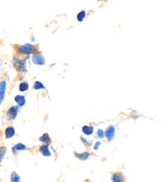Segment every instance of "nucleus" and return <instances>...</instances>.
I'll return each mask as SVG.
<instances>
[{"label":"nucleus","mask_w":164,"mask_h":182,"mask_svg":"<svg viewBox=\"0 0 164 182\" xmlns=\"http://www.w3.org/2000/svg\"><path fill=\"white\" fill-rule=\"evenodd\" d=\"M111 181L112 182H125V177L123 175V173L120 172L114 173L111 175Z\"/></svg>","instance_id":"6e6552de"},{"label":"nucleus","mask_w":164,"mask_h":182,"mask_svg":"<svg viewBox=\"0 0 164 182\" xmlns=\"http://www.w3.org/2000/svg\"><path fill=\"white\" fill-rule=\"evenodd\" d=\"M35 46L34 45L30 43H26L24 45H21L18 46L17 47V51H18L19 54L21 55H30L34 54V51H35Z\"/></svg>","instance_id":"f257e3e1"},{"label":"nucleus","mask_w":164,"mask_h":182,"mask_svg":"<svg viewBox=\"0 0 164 182\" xmlns=\"http://www.w3.org/2000/svg\"><path fill=\"white\" fill-rule=\"evenodd\" d=\"M115 135V128L113 125H110L106 129L104 132V136H106V138L107 139L108 141H113V139Z\"/></svg>","instance_id":"39448f33"},{"label":"nucleus","mask_w":164,"mask_h":182,"mask_svg":"<svg viewBox=\"0 0 164 182\" xmlns=\"http://www.w3.org/2000/svg\"><path fill=\"white\" fill-rule=\"evenodd\" d=\"M39 151L44 157H51V152H50V149H49V146H47V145H43V144L42 146H39Z\"/></svg>","instance_id":"0eeeda50"},{"label":"nucleus","mask_w":164,"mask_h":182,"mask_svg":"<svg viewBox=\"0 0 164 182\" xmlns=\"http://www.w3.org/2000/svg\"><path fill=\"white\" fill-rule=\"evenodd\" d=\"M14 102L18 107H22L26 104V98L23 95H16L14 97Z\"/></svg>","instance_id":"f8f14e48"},{"label":"nucleus","mask_w":164,"mask_h":182,"mask_svg":"<svg viewBox=\"0 0 164 182\" xmlns=\"http://www.w3.org/2000/svg\"><path fill=\"white\" fill-rule=\"evenodd\" d=\"M18 89H19L20 92H25L29 89V84L27 82H22L19 84Z\"/></svg>","instance_id":"dca6fc26"},{"label":"nucleus","mask_w":164,"mask_h":182,"mask_svg":"<svg viewBox=\"0 0 164 182\" xmlns=\"http://www.w3.org/2000/svg\"><path fill=\"white\" fill-rule=\"evenodd\" d=\"M80 140L82 141V143L84 144L85 146H87V147H90V146H92V141H89V140H87V139L84 138L83 136H80Z\"/></svg>","instance_id":"aec40b11"},{"label":"nucleus","mask_w":164,"mask_h":182,"mask_svg":"<svg viewBox=\"0 0 164 182\" xmlns=\"http://www.w3.org/2000/svg\"><path fill=\"white\" fill-rule=\"evenodd\" d=\"M101 144L102 143H101L100 141H97V142L95 144V146H94V149H95V150H98V148H99V146H101Z\"/></svg>","instance_id":"4be33fe9"},{"label":"nucleus","mask_w":164,"mask_h":182,"mask_svg":"<svg viewBox=\"0 0 164 182\" xmlns=\"http://www.w3.org/2000/svg\"><path fill=\"white\" fill-rule=\"evenodd\" d=\"M32 62L34 65H38V66H43V65H45L46 61L43 54L40 52L34 54L33 56H32Z\"/></svg>","instance_id":"7ed1b4c3"},{"label":"nucleus","mask_w":164,"mask_h":182,"mask_svg":"<svg viewBox=\"0 0 164 182\" xmlns=\"http://www.w3.org/2000/svg\"><path fill=\"white\" fill-rule=\"evenodd\" d=\"M10 180H11V182H20V176L16 172H12L11 173Z\"/></svg>","instance_id":"2eb2a0df"},{"label":"nucleus","mask_w":164,"mask_h":182,"mask_svg":"<svg viewBox=\"0 0 164 182\" xmlns=\"http://www.w3.org/2000/svg\"><path fill=\"white\" fill-rule=\"evenodd\" d=\"M6 153H7V148L5 146H0V163L2 162Z\"/></svg>","instance_id":"a211bd4d"},{"label":"nucleus","mask_w":164,"mask_h":182,"mask_svg":"<svg viewBox=\"0 0 164 182\" xmlns=\"http://www.w3.org/2000/svg\"><path fill=\"white\" fill-rule=\"evenodd\" d=\"M27 150V146L23 143H18L14 145L13 147H12V152L14 154H16L18 152H20V151H25Z\"/></svg>","instance_id":"9d476101"},{"label":"nucleus","mask_w":164,"mask_h":182,"mask_svg":"<svg viewBox=\"0 0 164 182\" xmlns=\"http://www.w3.org/2000/svg\"><path fill=\"white\" fill-rule=\"evenodd\" d=\"M87 15V13L85 11H81L77 14V20L79 22H82V21L84 20L85 17Z\"/></svg>","instance_id":"6ab92c4d"},{"label":"nucleus","mask_w":164,"mask_h":182,"mask_svg":"<svg viewBox=\"0 0 164 182\" xmlns=\"http://www.w3.org/2000/svg\"><path fill=\"white\" fill-rule=\"evenodd\" d=\"M18 113V106L10 107L6 114V118L8 121H13L16 118Z\"/></svg>","instance_id":"20e7f679"},{"label":"nucleus","mask_w":164,"mask_h":182,"mask_svg":"<svg viewBox=\"0 0 164 182\" xmlns=\"http://www.w3.org/2000/svg\"><path fill=\"white\" fill-rule=\"evenodd\" d=\"M96 135L98 136V138L99 139H103L104 138V131H103L102 129H98L97 130V133H96Z\"/></svg>","instance_id":"412c9836"},{"label":"nucleus","mask_w":164,"mask_h":182,"mask_svg":"<svg viewBox=\"0 0 164 182\" xmlns=\"http://www.w3.org/2000/svg\"><path fill=\"white\" fill-rule=\"evenodd\" d=\"M75 156L77 157L78 159L81 161H86L90 157L91 153L89 152H75Z\"/></svg>","instance_id":"ddd939ff"},{"label":"nucleus","mask_w":164,"mask_h":182,"mask_svg":"<svg viewBox=\"0 0 164 182\" xmlns=\"http://www.w3.org/2000/svg\"><path fill=\"white\" fill-rule=\"evenodd\" d=\"M4 134L5 137L7 139H10L13 137L15 135V130H14V128L13 126H11V125L7 126L4 130Z\"/></svg>","instance_id":"1a4fd4ad"},{"label":"nucleus","mask_w":164,"mask_h":182,"mask_svg":"<svg viewBox=\"0 0 164 182\" xmlns=\"http://www.w3.org/2000/svg\"><path fill=\"white\" fill-rule=\"evenodd\" d=\"M33 89H36V90H38V89H46V87L44 86V85L42 83V82H40L39 81H35L34 83V85H33Z\"/></svg>","instance_id":"f3484780"},{"label":"nucleus","mask_w":164,"mask_h":182,"mask_svg":"<svg viewBox=\"0 0 164 182\" xmlns=\"http://www.w3.org/2000/svg\"><path fill=\"white\" fill-rule=\"evenodd\" d=\"M6 89H7V82L6 80H2L0 82V105L4 100Z\"/></svg>","instance_id":"423d86ee"},{"label":"nucleus","mask_w":164,"mask_h":182,"mask_svg":"<svg viewBox=\"0 0 164 182\" xmlns=\"http://www.w3.org/2000/svg\"><path fill=\"white\" fill-rule=\"evenodd\" d=\"M82 133L87 136L93 134L94 133V126L93 125H83L82 128Z\"/></svg>","instance_id":"4468645a"},{"label":"nucleus","mask_w":164,"mask_h":182,"mask_svg":"<svg viewBox=\"0 0 164 182\" xmlns=\"http://www.w3.org/2000/svg\"><path fill=\"white\" fill-rule=\"evenodd\" d=\"M39 141H40L41 143L43 144V145H47V146H49V145H50V143H51V139H50V135L48 134V133H47L42 135L39 138Z\"/></svg>","instance_id":"9b49d317"},{"label":"nucleus","mask_w":164,"mask_h":182,"mask_svg":"<svg viewBox=\"0 0 164 182\" xmlns=\"http://www.w3.org/2000/svg\"><path fill=\"white\" fill-rule=\"evenodd\" d=\"M13 65L15 66L16 70L18 71V72H26L27 71V67H26V60L25 59H20L18 60L16 57H14L13 58Z\"/></svg>","instance_id":"f03ea898"}]
</instances>
